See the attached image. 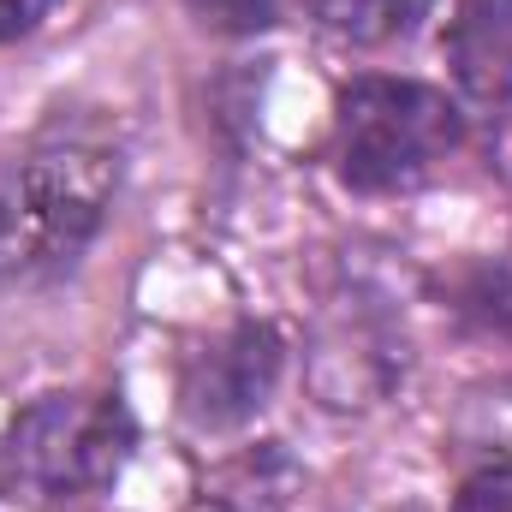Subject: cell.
<instances>
[{
    "label": "cell",
    "instance_id": "cell-6",
    "mask_svg": "<svg viewBox=\"0 0 512 512\" xmlns=\"http://www.w3.org/2000/svg\"><path fill=\"white\" fill-rule=\"evenodd\" d=\"M310 18L322 30H334L340 42H358V48H376L393 42L405 30H417V18L435 6V0H304Z\"/></svg>",
    "mask_w": 512,
    "mask_h": 512
},
{
    "label": "cell",
    "instance_id": "cell-5",
    "mask_svg": "<svg viewBox=\"0 0 512 512\" xmlns=\"http://www.w3.org/2000/svg\"><path fill=\"white\" fill-rule=\"evenodd\" d=\"M447 60L471 102L501 108L512 96V0H465L447 30Z\"/></svg>",
    "mask_w": 512,
    "mask_h": 512
},
{
    "label": "cell",
    "instance_id": "cell-3",
    "mask_svg": "<svg viewBox=\"0 0 512 512\" xmlns=\"http://www.w3.org/2000/svg\"><path fill=\"white\" fill-rule=\"evenodd\" d=\"M137 417L120 393H42L30 399L0 447V477L24 501H84L126 471Z\"/></svg>",
    "mask_w": 512,
    "mask_h": 512
},
{
    "label": "cell",
    "instance_id": "cell-2",
    "mask_svg": "<svg viewBox=\"0 0 512 512\" xmlns=\"http://www.w3.org/2000/svg\"><path fill=\"white\" fill-rule=\"evenodd\" d=\"M465 137L459 102L417 78H352L334 108V173L364 197L423 185Z\"/></svg>",
    "mask_w": 512,
    "mask_h": 512
},
{
    "label": "cell",
    "instance_id": "cell-9",
    "mask_svg": "<svg viewBox=\"0 0 512 512\" xmlns=\"http://www.w3.org/2000/svg\"><path fill=\"white\" fill-rule=\"evenodd\" d=\"M453 512H512V465L465 477V489L453 495Z\"/></svg>",
    "mask_w": 512,
    "mask_h": 512
},
{
    "label": "cell",
    "instance_id": "cell-11",
    "mask_svg": "<svg viewBox=\"0 0 512 512\" xmlns=\"http://www.w3.org/2000/svg\"><path fill=\"white\" fill-rule=\"evenodd\" d=\"M489 155H495V167H501V179L512 185V96L495 108V131H489Z\"/></svg>",
    "mask_w": 512,
    "mask_h": 512
},
{
    "label": "cell",
    "instance_id": "cell-7",
    "mask_svg": "<svg viewBox=\"0 0 512 512\" xmlns=\"http://www.w3.org/2000/svg\"><path fill=\"white\" fill-rule=\"evenodd\" d=\"M447 292L471 322H483V328L512 340V262H471V268H459L447 280Z\"/></svg>",
    "mask_w": 512,
    "mask_h": 512
},
{
    "label": "cell",
    "instance_id": "cell-8",
    "mask_svg": "<svg viewBox=\"0 0 512 512\" xmlns=\"http://www.w3.org/2000/svg\"><path fill=\"white\" fill-rule=\"evenodd\" d=\"M185 6H191V18H197L203 30H215V36H262V30L280 18L274 0H185Z\"/></svg>",
    "mask_w": 512,
    "mask_h": 512
},
{
    "label": "cell",
    "instance_id": "cell-4",
    "mask_svg": "<svg viewBox=\"0 0 512 512\" xmlns=\"http://www.w3.org/2000/svg\"><path fill=\"white\" fill-rule=\"evenodd\" d=\"M286 346L268 322H233L185 352L179 364V411L191 429H239L268 405L280 382Z\"/></svg>",
    "mask_w": 512,
    "mask_h": 512
},
{
    "label": "cell",
    "instance_id": "cell-1",
    "mask_svg": "<svg viewBox=\"0 0 512 512\" xmlns=\"http://www.w3.org/2000/svg\"><path fill=\"white\" fill-rule=\"evenodd\" d=\"M120 155L96 137H42L0 179V292L60 280L108 221Z\"/></svg>",
    "mask_w": 512,
    "mask_h": 512
},
{
    "label": "cell",
    "instance_id": "cell-10",
    "mask_svg": "<svg viewBox=\"0 0 512 512\" xmlns=\"http://www.w3.org/2000/svg\"><path fill=\"white\" fill-rule=\"evenodd\" d=\"M48 6H54V0H0V42L30 36V30L48 18Z\"/></svg>",
    "mask_w": 512,
    "mask_h": 512
}]
</instances>
